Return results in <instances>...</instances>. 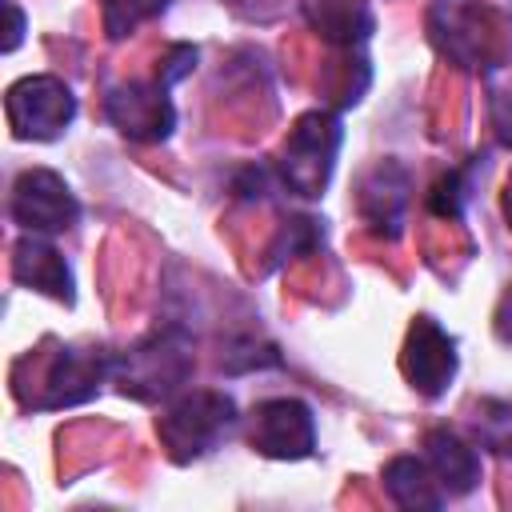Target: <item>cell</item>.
Instances as JSON below:
<instances>
[{
	"mask_svg": "<svg viewBox=\"0 0 512 512\" xmlns=\"http://www.w3.org/2000/svg\"><path fill=\"white\" fill-rule=\"evenodd\" d=\"M188 372H192V340L176 324L152 332L128 356L112 360V376H116L120 392L132 400H144V404L172 396L188 380Z\"/></svg>",
	"mask_w": 512,
	"mask_h": 512,
	"instance_id": "cell-1",
	"label": "cell"
},
{
	"mask_svg": "<svg viewBox=\"0 0 512 512\" xmlns=\"http://www.w3.org/2000/svg\"><path fill=\"white\" fill-rule=\"evenodd\" d=\"M232 428H236V404H232V396L212 392V388L180 396L156 424V432L176 464H188V460L212 452Z\"/></svg>",
	"mask_w": 512,
	"mask_h": 512,
	"instance_id": "cell-2",
	"label": "cell"
},
{
	"mask_svg": "<svg viewBox=\"0 0 512 512\" xmlns=\"http://www.w3.org/2000/svg\"><path fill=\"white\" fill-rule=\"evenodd\" d=\"M340 136L344 132H340V120L332 112L300 116L292 124V132H288V144H284L276 176L300 196H320V188L332 176V164H336V152H340Z\"/></svg>",
	"mask_w": 512,
	"mask_h": 512,
	"instance_id": "cell-3",
	"label": "cell"
},
{
	"mask_svg": "<svg viewBox=\"0 0 512 512\" xmlns=\"http://www.w3.org/2000/svg\"><path fill=\"white\" fill-rule=\"evenodd\" d=\"M4 108L20 140H56L76 116V96L56 76H24L8 88Z\"/></svg>",
	"mask_w": 512,
	"mask_h": 512,
	"instance_id": "cell-4",
	"label": "cell"
},
{
	"mask_svg": "<svg viewBox=\"0 0 512 512\" xmlns=\"http://www.w3.org/2000/svg\"><path fill=\"white\" fill-rule=\"evenodd\" d=\"M80 216L76 196L68 192V184L48 172V168H28L16 184H12V220L32 232V236H52L72 228Z\"/></svg>",
	"mask_w": 512,
	"mask_h": 512,
	"instance_id": "cell-5",
	"label": "cell"
},
{
	"mask_svg": "<svg viewBox=\"0 0 512 512\" xmlns=\"http://www.w3.org/2000/svg\"><path fill=\"white\" fill-rule=\"evenodd\" d=\"M252 448L272 460H304L316 452V420L304 400L280 396L252 412Z\"/></svg>",
	"mask_w": 512,
	"mask_h": 512,
	"instance_id": "cell-6",
	"label": "cell"
},
{
	"mask_svg": "<svg viewBox=\"0 0 512 512\" xmlns=\"http://www.w3.org/2000/svg\"><path fill=\"white\" fill-rule=\"evenodd\" d=\"M400 368H404V376H408V384L416 392H424L428 400H436V396H444L452 388V376H456V340L432 316H420L408 328Z\"/></svg>",
	"mask_w": 512,
	"mask_h": 512,
	"instance_id": "cell-7",
	"label": "cell"
},
{
	"mask_svg": "<svg viewBox=\"0 0 512 512\" xmlns=\"http://www.w3.org/2000/svg\"><path fill=\"white\" fill-rule=\"evenodd\" d=\"M108 120L128 140H164L176 128V108L168 100V84H120L104 100Z\"/></svg>",
	"mask_w": 512,
	"mask_h": 512,
	"instance_id": "cell-8",
	"label": "cell"
},
{
	"mask_svg": "<svg viewBox=\"0 0 512 512\" xmlns=\"http://www.w3.org/2000/svg\"><path fill=\"white\" fill-rule=\"evenodd\" d=\"M112 352L104 348H60L52 368H48V396L40 400V408H68L88 400L104 376H112Z\"/></svg>",
	"mask_w": 512,
	"mask_h": 512,
	"instance_id": "cell-9",
	"label": "cell"
},
{
	"mask_svg": "<svg viewBox=\"0 0 512 512\" xmlns=\"http://www.w3.org/2000/svg\"><path fill=\"white\" fill-rule=\"evenodd\" d=\"M408 188H412V180H408V172H404L400 164H392V160L376 164V168L364 176V184H360V212H364V220H368L376 232L388 228V236H396L400 224H404Z\"/></svg>",
	"mask_w": 512,
	"mask_h": 512,
	"instance_id": "cell-10",
	"label": "cell"
},
{
	"mask_svg": "<svg viewBox=\"0 0 512 512\" xmlns=\"http://www.w3.org/2000/svg\"><path fill=\"white\" fill-rule=\"evenodd\" d=\"M424 460L448 496H464L480 484V452L452 428H432L424 436Z\"/></svg>",
	"mask_w": 512,
	"mask_h": 512,
	"instance_id": "cell-11",
	"label": "cell"
},
{
	"mask_svg": "<svg viewBox=\"0 0 512 512\" xmlns=\"http://www.w3.org/2000/svg\"><path fill=\"white\" fill-rule=\"evenodd\" d=\"M384 488L400 508H440L448 492L440 488L436 472L428 468L424 456H396L384 468Z\"/></svg>",
	"mask_w": 512,
	"mask_h": 512,
	"instance_id": "cell-12",
	"label": "cell"
},
{
	"mask_svg": "<svg viewBox=\"0 0 512 512\" xmlns=\"http://www.w3.org/2000/svg\"><path fill=\"white\" fill-rule=\"evenodd\" d=\"M16 280L32 284L36 292H48L56 300H72V272H68L64 256L36 236L16 244Z\"/></svg>",
	"mask_w": 512,
	"mask_h": 512,
	"instance_id": "cell-13",
	"label": "cell"
},
{
	"mask_svg": "<svg viewBox=\"0 0 512 512\" xmlns=\"http://www.w3.org/2000/svg\"><path fill=\"white\" fill-rule=\"evenodd\" d=\"M304 16L332 44H360L372 32V12L360 0H304Z\"/></svg>",
	"mask_w": 512,
	"mask_h": 512,
	"instance_id": "cell-14",
	"label": "cell"
},
{
	"mask_svg": "<svg viewBox=\"0 0 512 512\" xmlns=\"http://www.w3.org/2000/svg\"><path fill=\"white\" fill-rule=\"evenodd\" d=\"M160 4H164V0H104V24H108L112 36H124V32H132L144 16L160 12Z\"/></svg>",
	"mask_w": 512,
	"mask_h": 512,
	"instance_id": "cell-15",
	"label": "cell"
},
{
	"mask_svg": "<svg viewBox=\"0 0 512 512\" xmlns=\"http://www.w3.org/2000/svg\"><path fill=\"white\" fill-rule=\"evenodd\" d=\"M464 200H468V192H464V172H448V176L436 184L428 208H432L436 216H460Z\"/></svg>",
	"mask_w": 512,
	"mask_h": 512,
	"instance_id": "cell-16",
	"label": "cell"
},
{
	"mask_svg": "<svg viewBox=\"0 0 512 512\" xmlns=\"http://www.w3.org/2000/svg\"><path fill=\"white\" fill-rule=\"evenodd\" d=\"M8 12H12V36H8V48H16V44H20V32H24V16H20L16 4H8Z\"/></svg>",
	"mask_w": 512,
	"mask_h": 512,
	"instance_id": "cell-17",
	"label": "cell"
},
{
	"mask_svg": "<svg viewBox=\"0 0 512 512\" xmlns=\"http://www.w3.org/2000/svg\"><path fill=\"white\" fill-rule=\"evenodd\" d=\"M508 452H512V436H508Z\"/></svg>",
	"mask_w": 512,
	"mask_h": 512,
	"instance_id": "cell-18",
	"label": "cell"
}]
</instances>
